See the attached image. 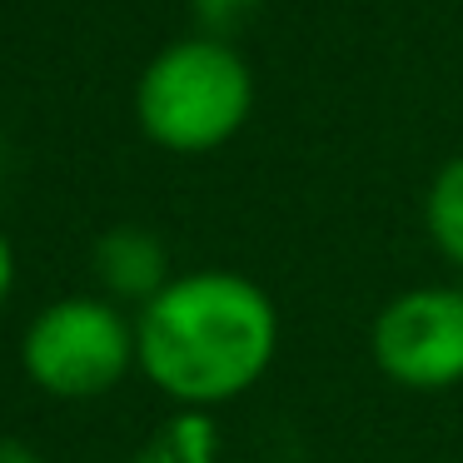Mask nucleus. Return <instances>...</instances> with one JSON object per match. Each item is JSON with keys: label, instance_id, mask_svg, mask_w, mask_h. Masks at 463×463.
I'll list each match as a JSON object with an SVG mask.
<instances>
[{"label": "nucleus", "instance_id": "1", "mask_svg": "<svg viewBox=\"0 0 463 463\" xmlns=\"http://www.w3.org/2000/svg\"><path fill=\"white\" fill-rule=\"evenodd\" d=\"M279 354V309L234 269L175 274L135 319L140 373L180 409H220L250 393Z\"/></svg>", "mask_w": 463, "mask_h": 463}, {"label": "nucleus", "instance_id": "2", "mask_svg": "<svg viewBox=\"0 0 463 463\" xmlns=\"http://www.w3.org/2000/svg\"><path fill=\"white\" fill-rule=\"evenodd\" d=\"M254 110V71L234 41L190 35L145 65L135 85V120L145 140L170 155H210L244 130Z\"/></svg>", "mask_w": 463, "mask_h": 463}, {"label": "nucleus", "instance_id": "3", "mask_svg": "<svg viewBox=\"0 0 463 463\" xmlns=\"http://www.w3.org/2000/svg\"><path fill=\"white\" fill-rule=\"evenodd\" d=\"M21 364L35 389L51 399H100L120 389L135 359V324L110 299H55L31 319L21 339Z\"/></svg>", "mask_w": 463, "mask_h": 463}, {"label": "nucleus", "instance_id": "4", "mask_svg": "<svg viewBox=\"0 0 463 463\" xmlns=\"http://www.w3.org/2000/svg\"><path fill=\"white\" fill-rule=\"evenodd\" d=\"M369 359L393 389L443 393L463 383V289L413 284L379 304L369 324Z\"/></svg>", "mask_w": 463, "mask_h": 463}, {"label": "nucleus", "instance_id": "5", "mask_svg": "<svg viewBox=\"0 0 463 463\" xmlns=\"http://www.w3.org/2000/svg\"><path fill=\"white\" fill-rule=\"evenodd\" d=\"M95 279L110 299H130V304H150L170 274V254H165L160 234L140 230V224H115L110 234L95 240Z\"/></svg>", "mask_w": 463, "mask_h": 463}, {"label": "nucleus", "instance_id": "6", "mask_svg": "<svg viewBox=\"0 0 463 463\" xmlns=\"http://www.w3.org/2000/svg\"><path fill=\"white\" fill-rule=\"evenodd\" d=\"M130 463H220V423L210 409H180L135 449Z\"/></svg>", "mask_w": 463, "mask_h": 463}, {"label": "nucleus", "instance_id": "7", "mask_svg": "<svg viewBox=\"0 0 463 463\" xmlns=\"http://www.w3.org/2000/svg\"><path fill=\"white\" fill-rule=\"evenodd\" d=\"M423 234L443 264L463 269V155L433 170L429 190H423Z\"/></svg>", "mask_w": 463, "mask_h": 463}, {"label": "nucleus", "instance_id": "8", "mask_svg": "<svg viewBox=\"0 0 463 463\" xmlns=\"http://www.w3.org/2000/svg\"><path fill=\"white\" fill-rule=\"evenodd\" d=\"M260 5L264 0H194V21H200V35L234 41V35L260 15Z\"/></svg>", "mask_w": 463, "mask_h": 463}, {"label": "nucleus", "instance_id": "9", "mask_svg": "<svg viewBox=\"0 0 463 463\" xmlns=\"http://www.w3.org/2000/svg\"><path fill=\"white\" fill-rule=\"evenodd\" d=\"M0 463H45V458L21 439H0Z\"/></svg>", "mask_w": 463, "mask_h": 463}, {"label": "nucleus", "instance_id": "10", "mask_svg": "<svg viewBox=\"0 0 463 463\" xmlns=\"http://www.w3.org/2000/svg\"><path fill=\"white\" fill-rule=\"evenodd\" d=\"M11 289H15V254L5 244V234H0V304L11 299Z\"/></svg>", "mask_w": 463, "mask_h": 463}]
</instances>
